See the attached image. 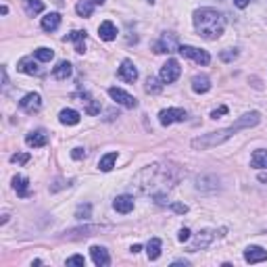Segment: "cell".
I'll return each mask as SVG.
<instances>
[{"label": "cell", "mask_w": 267, "mask_h": 267, "mask_svg": "<svg viewBox=\"0 0 267 267\" xmlns=\"http://www.w3.org/2000/svg\"><path fill=\"white\" fill-rule=\"evenodd\" d=\"M0 13H2V15H6V13H9V6H6V4H2V6H0Z\"/></svg>", "instance_id": "42"}, {"label": "cell", "mask_w": 267, "mask_h": 267, "mask_svg": "<svg viewBox=\"0 0 267 267\" xmlns=\"http://www.w3.org/2000/svg\"><path fill=\"white\" fill-rule=\"evenodd\" d=\"M177 53L186 58H192L194 63L198 65H209L211 63V55L207 53L203 48H194V46H186V44H180V48H177Z\"/></svg>", "instance_id": "4"}, {"label": "cell", "mask_w": 267, "mask_h": 267, "mask_svg": "<svg viewBox=\"0 0 267 267\" xmlns=\"http://www.w3.org/2000/svg\"><path fill=\"white\" fill-rule=\"evenodd\" d=\"M76 11L79 17H90L92 11H94V4L90 2V0H81V2L76 4Z\"/></svg>", "instance_id": "28"}, {"label": "cell", "mask_w": 267, "mask_h": 267, "mask_svg": "<svg viewBox=\"0 0 267 267\" xmlns=\"http://www.w3.org/2000/svg\"><path fill=\"white\" fill-rule=\"evenodd\" d=\"M244 261L247 263H261L267 261V250L261 247H248L244 250Z\"/></svg>", "instance_id": "14"}, {"label": "cell", "mask_w": 267, "mask_h": 267, "mask_svg": "<svg viewBox=\"0 0 267 267\" xmlns=\"http://www.w3.org/2000/svg\"><path fill=\"white\" fill-rule=\"evenodd\" d=\"M17 69H19L21 73H27V76H42V69H40V65L36 63L34 58H29V57L21 58V61L17 63Z\"/></svg>", "instance_id": "15"}, {"label": "cell", "mask_w": 267, "mask_h": 267, "mask_svg": "<svg viewBox=\"0 0 267 267\" xmlns=\"http://www.w3.org/2000/svg\"><path fill=\"white\" fill-rule=\"evenodd\" d=\"M226 113H228V107H219V109H215L211 113V119H219V117L226 115Z\"/></svg>", "instance_id": "39"}, {"label": "cell", "mask_w": 267, "mask_h": 267, "mask_svg": "<svg viewBox=\"0 0 267 267\" xmlns=\"http://www.w3.org/2000/svg\"><path fill=\"white\" fill-rule=\"evenodd\" d=\"M188 113L184 109H163L159 113V121L161 125H172V123H177V121H186Z\"/></svg>", "instance_id": "8"}, {"label": "cell", "mask_w": 267, "mask_h": 267, "mask_svg": "<svg viewBox=\"0 0 267 267\" xmlns=\"http://www.w3.org/2000/svg\"><path fill=\"white\" fill-rule=\"evenodd\" d=\"M71 63L69 61H61V63H58L57 67H55V69H53V76L57 77V79H67V77H69L71 76Z\"/></svg>", "instance_id": "24"}, {"label": "cell", "mask_w": 267, "mask_h": 267, "mask_svg": "<svg viewBox=\"0 0 267 267\" xmlns=\"http://www.w3.org/2000/svg\"><path fill=\"white\" fill-rule=\"evenodd\" d=\"M19 107L27 111V113H36V111L42 109V96L38 92H29L19 100Z\"/></svg>", "instance_id": "10"}, {"label": "cell", "mask_w": 267, "mask_h": 267, "mask_svg": "<svg viewBox=\"0 0 267 267\" xmlns=\"http://www.w3.org/2000/svg\"><path fill=\"white\" fill-rule=\"evenodd\" d=\"M161 90H163V84L157 77H148L146 79V92L148 94H159Z\"/></svg>", "instance_id": "31"}, {"label": "cell", "mask_w": 267, "mask_h": 267, "mask_svg": "<svg viewBox=\"0 0 267 267\" xmlns=\"http://www.w3.org/2000/svg\"><path fill=\"white\" fill-rule=\"evenodd\" d=\"M148 2H154V0H148Z\"/></svg>", "instance_id": "44"}, {"label": "cell", "mask_w": 267, "mask_h": 267, "mask_svg": "<svg viewBox=\"0 0 267 267\" xmlns=\"http://www.w3.org/2000/svg\"><path fill=\"white\" fill-rule=\"evenodd\" d=\"M117 76H119V79L128 81V84H134V81L138 79V69L130 58H125V61L121 63V67H119V71H117Z\"/></svg>", "instance_id": "11"}, {"label": "cell", "mask_w": 267, "mask_h": 267, "mask_svg": "<svg viewBox=\"0 0 267 267\" xmlns=\"http://www.w3.org/2000/svg\"><path fill=\"white\" fill-rule=\"evenodd\" d=\"M98 36L105 42H111V40H115L117 38V27L111 23V21H102L100 27H98Z\"/></svg>", "instance_id": "21"}, {"label": "cell", "mask_w": 267, "mask_h": 267, "mask_svg": "<svg viewBox=\"0 0 267 267\" xmlns=\"http://www.w3.org/2000/svg\"><path fill=\"white\" fill-rule=\"evenodd\" d=\"M192 19L198 36L205 40H217L226 29V17L215 9H198Z\"/></svg>", "instance_id": "3"}, {"label": "cell", "mask_w": 267, "mask_h": 267, "mask_svg": "<svg viewBox=\"0 0 267 267\" xmlns=\"http://www.w3.org/2000/svg\"><path fill=\"white\" fill-rule=\"evenodd\" d=\"M109 96L117 102V105H121V107H125V109H136V107H138V100L134 98L132 94H128L125 90H121V88H109Z\"/></svg>", "instance_id": "7"}, {"label": "cell", "mask_w": 267, "mask_h": 267, "mask_svg": "<svg viewBox=\"0 0 267 267\" xmlns=\"http://www.w3.org/2000/svg\"><path fill=\"white\" fill-rule=\"evenodd\" d=\"M169 207H172V211H173V213H180V215L188 213V205H182V203H172Z\"/></svg>", "instance_id": "37"}, {"label": "cell", "mask_w": 267, "mask_h": 267, "mask_svg": "<svg viewBox=\"0 0 267 267\" xmlns=\"http://www.w3.org/2000/svg\"><path fill=\"white\" fill-rule=\"evenodd\" d=\"M177 240H180V242H188L190 240V229L188 228H182L180 234H177Z\"/></svg>", "instance_id": "38"}, {"label": "cell", "mask_w": 267, "mask_h": 267, "mask_svg": "<svg viewBox=\"0 0 267 267\" xmlns=\"http://www.w3.org/2000/svg\"><path fill=\"white\" fill-rule=\"evenodd\" d=\"M61 25V15L58 13H48L46 17H42V29L44 32H55Z\"/></svg>", "instance_id": "20"}, {"label": "cell", "mask_w": 267, "mask_h": 267, "mask_svg": "<svg viewBox=\"0 0 267 267\" xmlns=\"http://www.w3.org/2000/svg\"><path fill=\"white\" fill-rule=\"evenodd\" d=\"M140 250H142V247H140V244H134V247H132V253H140Z\"/></svg>", "instance_id": "41"}, {"label": "cell", "mask_w": 267, "mask_h": 267, "mask_svg": "<svg viewBox=\"0 0 267 267\" xmlns=\"http://www.w3.org/2000/svg\"><path fill=\"white\" fill-rule=\"evenodd\" d=\"M177 48H180V44H177V36L172 34V32L163 34L161 40L153 46V50H154V53H159V55L161 53H173V50H177Z\"/></svg>", "instance_id": "6"}, {"label": "cell", "mask_w": 267, "mask_h": 267, "mask_svg": "<svg viewBox=\"0 0 267 267\" xmlns=\"http://www.w3.org/2000/svg\"><path fill=\"white\" fill-rule=\"evenodd\" d=\"M71 157L76 159V161H81V159H86V148H81V146L73 148V151H71Z\"/></svg>", "instance_id": "36"}, {"label": "cell", "mask_w": 267, "mask_h": 267, "mask_svg": "<svg viewBox=\"0 0 267 267\" xmlns=\"http://www.w3.org/2000/svg\"><path fill=\"white\" fill-rule=\"evenodd\" d=\"M29 161V154L27 153H17L11 157V163H19V165H25V163Z\"/></svg>", "instance_id": "34"}, {"label": "cell", "mask_w": 267, "mask_h": 267, "mask_svg": "<svg viewBox=\"0 0 267 267\" xmlns=\"http://www.w3.org/2000/svg\"><path fill=\"white\" fill-rule=\"evenodd\" d=\"M34 58H38L40 63H50L55 58V50H50L46 46H40V48L34 50Z\"/></svg>", "instance_id": "26"}, {"label": "cell", "mask_w": 267, "mask_h": 267, "mask_svg": "<svg viewBox=\"0 0 267 267\" xmlns=\"http://www.w3.org/2000/svg\"><path fill=\"white\" fill-rule=\"evenodd\" d=\"M76 217L77 219H88V217H90V205H79L77 207V211H76Z\"/></svg>", "instance_id": "32"}, {"label": "cell", "mask_w": 267, "mask_h": 267, "mask_svg": "<svg viewBox=\"0 0 267 267\" xmlns=\"http://www.w3.org/2000/svg\"><path fill=\"white\" fill-rule=\"evenodd\" d=\"M192 90L196 94H205L211 90V79L207 76H194L192 77Z\"/></svg>", "instance_id": "19"}, {"label": "cell", "mask_w": 267, "mask_h": 267, "mask_svg": "<svg viewBox=\"0 0 267 267\" xmlns=\"http://www.w3.org/2000/svg\"><path fill=\"white\" fill-rule=\"evenodd\" d=\"M146 255H148V259H151V261H157V259L161 257V240H159V238H153L151 242H148Z\"/></svg>", "instance_id": "27"}, {"label": "cell", "mask_w": 267, "mask_h": 267, "mask_svg": "<svg viewBox=\"0 0 267 267\" xmlns=\"http://www.w3.org/2000/svg\"><path fill=\"white\" fill-rule=\"evenodd\" d=\"M250 165L255 169H267V148H259L250 157Z\"/></svg>", "instance_id": "23"}, {"label": "cell", "mask_w": 267, "mask_h": 267, "mask_svg": "<svg viewBox=\"0 0 267 267\" xmlns=\"http://www.w3.org/2000/svg\"><path fill=\"white\" fill-rule=\"evenodd\" d=\"M117 157H119V154H117L115 151L113 153H107L105 157L98 161V169H100V172H111L113 165H115V161H117Z\"/></svg>", "instance_id": "25"}, {"label": "cell", "mask_w": 267, "mask_h": 267, "mask_svg": "<svg viewBox=\"0 0 267 267\" xmlns=\"http://www.w3.org/2000/svg\"><path fill=\"white\" fill-rule=\"evenodd\" d=\"M25 144L27 146H32V148H42V146H46L48 144V136L44 132H29L27 136H25Z\"/></svg>", "instance_id": "17"}, {"label": "cell", "mask_w": 267, "mask_h": 267, "mask_svg": "<svg viewBox=\"0 0 267 267\" xmlns=\"http://www.w3.org/2000/svg\"><path fill=\"white\" fill-rule=\"evenodd\" d=\"M180 169H177L175 165H148L144 167L142 172L138 173L136 177V186L140 192H153V194H157V188H172L177 184V180H180Z\"/></svg>", "instance_id": "2"}, {"label": "cell", "mask_w": 267, "mask_h": 267, "mask_svg": "<svg viewBox=\"0 0 267 267\" xmlns=\"http://www.w3.org/2000/svg\"><path fill=\"white\" fill-rule=\"evenodd\" d=\"M248 2H250V0H234V4L238 6V9H247Z\"/></svg>", "instance_id": "40"}, {"label": "cell", "mask_w": 267, "mask_h": 267, "mask_svg": "<svg viewBox=\"0 0 267 267\" xmlns=\"http://www.w3.org/2000/svg\"><path fill=\"white\" fill-rule=\"evenodd\" d=\"M113 209L117 213H121V215H128L134 211V198L128 196V194H123V196H117L113 200Z\"/></svg>", "instance_id": "16"}, {"label": "cell", "mask_w": 267, "mask_h": 267, "mask_svg": "<svg viewBox=\"0 0 267 267\" xmlns=\"http://www.w3.org/2000/svg\"><path fill=\"white\" fill-rule=\"evenodd\" d=\"M213 240H215V232H213V229H203V232H198L194 242L188 247V253H196V250H200V248H207Z\"/></svg>", "instance_id": "9"}, {"label": "cell", "mask_w": 267, "mask_h": 267, "mask_svg": "<svg viewBox=\"0 0 267 267\" xmlns=\"http://www.w3.org/2000/svg\"><path fill=\"white\" fill-rule=\"evenodd\" d=\"M13 188H15V192H17V196H21V198H27V196H29L27 177H23V175H15V177H13Z\"/></svg>", "instance_id": "22"}, {"label": "cell", "mask_w": 267, "mask_h": 267, "mask_svg": "<svg viewBox=\"0 0 267 267\" xmlns=\"http://www.w3.org/2000/svg\"><path fill=\"white\" fill-rule=\"evenodd\" d=\"M84 96H86V100H81V102H86V113L88 115H98L100 113V105L92 98V96H88V94H84Z\"/></svg>", "instance_id": "30"}, {"label": "cell", "mask_w": 267, "mask_h": 267, "mask_svg": "<svg viewBox=\"0 0 267 267\" xmlns=\"http://www.w3.org/2000/svg\"><path fill=\"white\" fill-rule=\"evenodd\" d=\"M261 121V115L257 111H250V113H244L242 117H238L232 125H228L224 130H217V132H209V134H203L192 140V148L194 151H207V148H213V146H219L224 144L226 140H229L232 136H236L240 130H250Z\"/></svg>", "instance_id": "1"}, {"label": "cell", "mask_w": 267, "mask_h": 267, "mask_svg": "<svg viewBox=\"0 0 267 267\" xmlns=\"http://www.w3.org/2000/svg\"><path fill=\"white\" fill-rule=\"evenodd\" d=\"M180 73H182L180 63H177L175 58H169V61L161 67V81L163 84H173V81H177V77H180Z\"/></svg>", "instance_id": "5"}, {"label": "cell", "mask_w": 267, "mask_h": 267, "mask_svg": "<svg viewBox=\"0 0 267 267\" xmlns=\"http://www.w3.org/2000/svg\"><path fill=\"white\" fill-rule=\"evenodd\" d=\"M67 265H81V267H84L86 265V259L81 257V255H73V257L67 259Z\"/></svg>", "instance_id": "35"}, {"label": "cell", "mask_w": 267, "mask_h": 267, "mask_svg": "<svg viewBox=\"0 0 267 267\" xmlns=\"http://www.w3.org/2000/svg\"><path fill=\"white\" fill-rule=\"evenodd\" d=\"M25 11L27 15H38L44 11V2L42 0H25Z\"/></svg>", "instance_id": "29"}, {"label": "cell", "mask_w": 267, "mask_h": 267, "mask_svg": "<svg viewBox=\"0 0 267 267\" xmlns=\"http://www.w3.org/2000/svg\"><path fill=\"white\" fill-rule=\"evenodd\" d=\"M92 4H105V0H90Z\"/></svg>", "instance_id": "43"}, {"label": "cell", "mask_w": 267, "mask_h": 267, "mask_svg": "<svg viewBox=\"0 0 267 267\" xmlns=\"http://www.w3.org/2000/svg\"><path fill=\"white\" fill-rule=\"evenodd\" d=\"M63 40H65V42H73V44H76V53H79V55H84V53H86V32L73 29V32H71V34H67Z\"/></svg>", "instance_id": "12"}, {"label": "cell", "mask_w": 267, "mask_h": 267, "mask_svg": "<svg viewBox=\"0 0 267 267\" xmlns=\"http://www.w3.org/2000/svg\"><path fill=\"white\" fill-rule=\"evenodd\" d=\"M90 255H92L94 265H98V267H107V265L111 263L109 250H107L105 247H98V244H94V247L90 248Z\"/></svg>", "instance_id": "13"}, {"label": "cell", "mask_w": 267, "mask_h": 267, "mask_svg": "<svg viewBox=\"0 0 267 267\" xmlns=\"http://www.w3.org/2000/svg\"><path fill=\"white\" fill-rule=\"evenodd\" d=\"M236 57H238V50H232V48H228V50H221V55H219V58H221V61H226V63L234 61Z\"/></svg>", "instance_id": "33"}, {"label": "cell", "mask_w": 267, "mask_h": 267, "mask_svg": "<svg viewBox=\"0 0 267 267\" xmlns=\"http://www.w3.org/2000/svg\"><path fill=\"white\" fill-rule=\"evenodd\" d=\"M79 113L76 109H63L61 113H58V121H61L63 125H77L79 123Z\"/></svg>", "instance_id": "18"}]
</instances>
